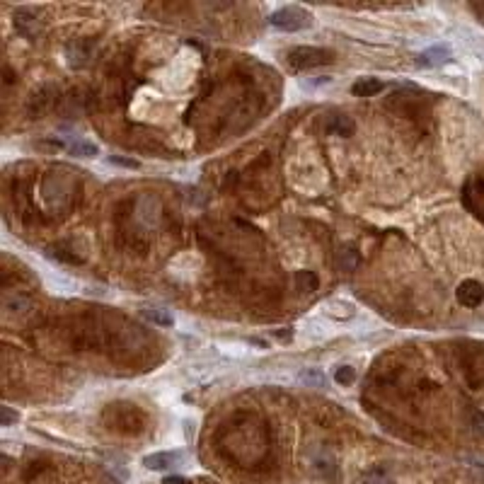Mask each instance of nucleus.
Here are the masks:
<instances>
[{
    "label": "nucleus",
    "mask_w": 484,
    "mask_h": 484,
    "mask_svg": "<svg viewBox=\"0 0 484 484\" xmlns=\"http://www.w3.org/2000/svg\"><path fill=\"white\" fill-rule=\"evenodd\" d=\"M334 61V51L320 49V46H298L288 51V66L296 71H308V68H320Z\"/></svg>",
    "instance_id": "1"
},
{
    "label": "nucleus",
    "mask_w": 484,
    "mask_h": 484,
    "mask_svg": "<svg viewBox=\"0 0 484 484\" xmlns=\"http://www.w3.org/2000/svg\"><path fill=\"white\" fill-rule=\"evenodd\" d=\"M104 422L109 424V428L114 431H126L136 433L143 426V414L138 412L133 404H112V407L104 412Z\"/></svg>",
    "instance_id": "2"
},
{
    "label": "nucleus",
    "mask_w": 484,
    "mask_h": 484,
    "mask_svg": "<svg viewBox=\"0 0 484 484\" xmlns=\"http://www.w3.org/2000/svg\"><path fill=\"white\" fill-rule=\"evenodd\" d=\"M269 22H271V27H276V30L301 32V30H306V27L312 25V17H310V12L303 10V8L286 5V8H281V10L271 12Z\"/></svg>",
    "instance_id": "3"
},
{
    "label": "nucleus",
    "mask_w": 484,
    "mask_h": 484,
    "mask_svg": "<svg viewBox=\"0 0 484 484\" xmlns=\"http://www.w3.org/2000/svg\"><path fill=\"white\" fill-rule=\"evenodd\" d=\"M455 298L465 308H479L484 303V286L474 279H465L455 290Z\"/></svg>",
    "instance_id": "4"
},
{
    "label": "nucleus",
    "mask_w": 484,
    "mask_h": 484,
    "mask_svg": "<svg viewBox=\"0 0 484 484\" xmlns=\"http://www.w3.org/2000/svg\"><path fill=\"white\" fill-rule=\"evenodd\" d=\"M184 455L179 450H160V453H150L143 458V465L148 470H155V472H163V470L174 468L177 463H182Z\"/></svg>",
    "instance_id": "5"
},
{
    "label": "nucleus",
    "mask_w": 484,
    "mask_h": 484,
    "mask_svg": "<svg viewBox=\"0 0 484 484\" xmlns=\"http://www.w3.org/2000/svg\"><path fill=\"white\" fill-rule=\"evenodd\" d=\"M327 131H330L332 136L349 138V136H354V131H356V122H354L352 117H344V114H336V117H332L330 122H327Z\"/></svg>",
    "instance_id": "6"
},
{
    "label": "nucleus",
    "mask_w": 484,
    "mask_h": 484,
    "mask_svg": "<svg viewBox=\"0 0 484 484\" xmlns=\"http://www.w3.org/2000/svg\"><path fill=\"white\" fill-rule=\"evenodd\" d=\"M382 90H385V82L378 80V78H361V80H356L352 87L354 97H373Z\"/></svg>",
    "instance_id": "7"
},
{
    "label": "nucleus",
    "mask_w": 484,
    "mask_h": 484,
    "mask_svg": "<svg viewBox=\"0 0 484 484\" xmlns=\"http://www.w3.org/2000/svg\"><path fill=\"white\" fill-rule=\"evenodd\" d=\"M15 25H17V30H20L25 36H30V39L32 36H36V32H39V20L32 15V10H17Z\"/></svg>",
    "instance_id": "8"
},
{
    "label": "nucleus",
    "mask_w": 484,
    "mask_h": 484,
    "mask_svg": "<svg viewBox=\"0 0 484 484\" xmlns=\"http://www.w3.org/2000/svg\"><path fill=\"white\" fill-rule=\"evenodd\" d=\"M446 61H450L448 46H431L424 54H419V63H426V66H441Z\"/></svg>",
    "instance_id": "9"
},
{
    "label": "nucleus",
    "mask_w": 484,
    "mask_h": 484,
    "mask_svg": "<svg viewBox=\"0 0 484 484\" xmlns=\"http://www.w3.org/2000/svg\"><path fill=\"white\" fill-rule=\"evenodd\" d=\"M296 288L301 290V293H315V290L320 288V276L310 269L296 271Z\"/></svg>",
    "instance_id": "10"
},
{
    "label": "nucleus",
    "mask_w": 484,
    "mask_h": 484,
    "mask_svg": "<svg viewBox=\"0 0 484 484\" xmlns=\"http://www.w3.org/2000/svg\"><path fill=\"white\" fill-rule=\"evenodd\" d=\"M141 315L146 317L148 322H153V325H160V327H172L174 325V317L170 315L168 310H163V308H143Z\"/></svg>",
    "instance_id": "11"
},
{
    "label": "nucleus",
    "mask_w": 484,
    "mask_h": 484,
    "mask_svg": "<svg viewBox=\"0 0 484 484\" xmlns=\"http://www.w3.org/2000/svg\"><path fill=\"white\" fill-rule=\"evenodd\" d=\"M301 382L306 387H317V390H322V387L327 385V378L320 368H306V371L301 373Z\"/></svg>",
    "instance_id": "12"
},
{
    "label": "nucleus",
    "mask_w": 484,
    "mask_h": 484,
    "mask_svg": "<svg viewBox=\"0 0 484 484\" xmlns=\"http://www.w3.org/2000/svg\"><path fill=\"white\" fill-rule=\"evenodd\" d=\"M71 153L73 155H80V158H95L100 150H97V146H95V143H90V141H76L71 146Z\"/></svg>",
    "instance_id": "13"
},
{
    "label": "nucleus",
    "mask_w": 484,
    "mask_h": 484,
    "mask_svg": "<svg viewBox=\"0 0 484 484\" xmlns=\"http://www.w3.org/2000/svg\"><path fill=\"white\" fill-rule=\"evenodd\" d=\"M354 380H356V371H354L352 366H339V368L334 371V382H336V385L349 387Z\"/></svg>",
    "instance_id": "14"
},
{
    "label": "nucleus",
    "mask_w": 484,
    "mask_h": 484,
    "mask_svg": "<svg viewBox=\"0 0 484 484\" xmlns=\"http://www.w3.org/2000/svg\"><path fill=\"white\" fill-rule=\"evenodd\" d=\"M356 264H358V252L356 250L339 252V269H342V271H352Z\"/></svg>",
    "instance_id": "15"
},
{
    "label": "nucleus",
    "mask_w": 484,
    "mask_h": 484,
    "mask_svg": "<svg viewBox=\"0 0 484 484\" xmlns=\"http://www.w3.org/2000/svg\"><path fill=\"white\" fill-rule=\"evenodd\" d=\"M361 484H390V477L385 474V470H371V472L361 479Z\"/></svg>",
    "instance_id": "16"
},
{
    "label": "nucleus",
    "mask_w": 484,
    "mask_h": 484,
    "mask_svg": "<svg viewBox=\"0 0 484 484\" xmlns=\"http://www.w3.org/2000/svg\"><path fill=\"white\" fill-rule=\"evenodd\" d=\"M15 422H20V414L12 412V407H0V426H12Z\"/></svg>",
    "instance_id": "17"
},
{
    "label": "nucleus",
    "mask_w": 484,
    "mask_h": 484,
    "mask_svg": "<svg viewBox=\"0 0 484 484\" xmlns=\"http://www.w3.org/2000/svg\"><path fill=\"white\" fill-rule=\"evenodd\" d=\"M109 163H112V165H122V168H131V170L138 168V160H126V158H109Z\"/></svg>",
    "instance_id": "18"
},
{
    "label": "nucleus",
    "mask_w": 484,
    "mask_h": 484,
    "mask_svg": "<svg viewBox=\"0 0 484 484\" xmlns=\"http://www.w3.org/2000/svg\"><path fill=\"white\" fill-rule=\"evenodd\" d=\"M474 431L482 436L484 433V414L482 412H474Z\"/></svg>",
    "instance_id": "19"
},
{
    "label": "nucleus",
    "mask_w": 484,
    "mask_h": 484,
    "mask_svg": "<svg viewBox=\"0 0 484 484\" xmlns=\"http://www.w3.org/2000/svg\"><path fill=\"white\" fill-rule=\"evenodd\" d=\"M163 484H189V482H187L184 477H168Z\"/></svg>",
    "instance_id": "20"
}]
</instances>
